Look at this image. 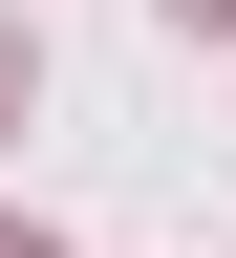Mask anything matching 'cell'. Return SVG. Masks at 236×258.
<instances>
[{
  "instance_id": "obj_1",
  "label": "cell",
  "mask_w": 236,
  "mask_h": 258,
  "mask_svg": "<svg viewBox=\"0 0 236 258\" xmlns=\"http://www.w3.org/2000/svg\"><path fill=\"white\" fill-rule=\"evenodd\" d=\"M0 129H22V22H0Z\"/></svg>"
},
{
  "instance_id": "obj_2",
  "label": "cell",
  "mask_w": 236,
  "mask_h": 258,
  "mask_svg": "<svg viewBox=\"0 0 236 258\" xmlns=\"http://www.w3.org/2000/svg\"><path fill=\"white\" fill-rule=\"evenodd\" d=\"M172 22H193V43H236V0H172Z\"/></svg>"
},
{
  "instance_id": "obj_3",
  "label": "cell",
  "mask_w": 236,
  "mask_h": 258,
  "mask_svg": "<svg viewBox=\"0 0 236 258\" xmlns=\"http://www.w3.org/2000/svg\"><path fill=\"white\" fill-rule=\"evenodd\" d=\"M0 258H64V237H43V215H22V237H0Z\"/></svg>"
}]
</instances>
